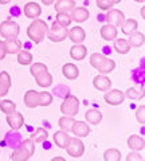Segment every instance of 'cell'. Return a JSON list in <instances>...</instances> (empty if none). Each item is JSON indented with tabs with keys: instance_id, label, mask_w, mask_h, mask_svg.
<instances>
[{
	"instance_id": "1",
	"label": "cell",
	"mask_w": 145,
	"mask_h": 161,
	"mask_svg": "<svg viewBox=\"0 0 145 161\" xmlns=\"http://www.w3.org/2000/svg\"><path fill=\"white\" fill-rule=\"evenodd\" d=\"M53 103V95L48 92H35L28 90L24 94V105L28 109H35L38 106H50Z\"/></svg>"
},
{
	"instance_id": "2",
	"label": "cell",
	"mask_w": 145,
	"mask_h": 161,
	"mask_svg": "<svg viewBox=\"0 0 145 161\" xmlns=\"http://www.w3.org/2000/svg\"><path fill=\"white\" fill-rule=\"evenodd\" d=\"M48 26L47 23L42 19H32V22L30 23V26L27 27V36L30 38L31 42L35 44H39L41 42L44 40V36L47 34Z\"/></svg>"
},
{
	"instance_id": "3",
	"label": "cell",
	"mask_w": 145,
	"mask_h": 161,
	"mask_svg": "<svg viewBox=\"0 0 145 161\" xmlns=\"http://www.w3.org/2000/svg\"><path fill=\"white\" fill-rule=\"evenodd\" d=\"M79 99L73 94H67L64 97L63 102L61 105V113H63V115H70V117H74L77 115L79 112Z\"/></svg>"
},
{
	"instance_id": "4",
	"label": "cell",
	"mask_w": 145,
	"mask_h": 161,
	"mask_svg": "<svg viewBox=\"0 0 145 161\" xmlns=\"http://www.w3.org/2000/svg\"><path fill=\"white\" fill-rule=\"evenodd\" d=\"M20 34V27L14 20H4L0 23V35L4 39H15Z\"/></svg>"
},
{
	"instance_id": "5",
	"label": "cell",
	"mask_w": 145,
	"mask_h": 161,
	"mask_svg": "<svg viewBox=\"0 0 145 161\" xmlns=\"http://www.w3.org/2000/svg\"><path fill=\"white\" fill-rule=\"evenodd\" d=\"M67 34H69L67 27H63V26H61V24H58L57 22H54L51 28L47 30L46 35L51 42L59 43V42H63V40L67 38Z\"/></svg>"
},
{
	"instance_id": "6",
	"label": "cell",
	"mask_w": 145,
	"mask_h": 161,
	"mask_svg": "<svg viewBox=\"0 0 145 161\" xmlns=\"http://www.w3.org/2000/svg\"><path fill=\"white\" fill-rule=\"evenodd\" d=\"M66 150H67V154L71 156L73 158H79L85 153V144L79 137H71Z\"/></svg>"
},
{
	"instance_id": "7",
	"label": "cell",
	"mask_w": 145,
	"mask_h": 161,
	"mask_svg": "<svg viewBox=\"0 0 145 161\" xmlns=\"http://www.w3.org/2000/svg\"><path fill=\"white\" fill-rule=\"evenodd\" d=\"M103 99L105 102L108 105H112V106H118L121 105L125 99V94L118 89H109L105 92V95H103Z\"/></svg>"
},
{
	"instance_id": "8",
	"label": "cell",
	"mask_w": 145,
	"mask_h": 161,
	"mask_svg": "<svg viewBox=\"0 0 145 161\" xmlns=\"http://www.w3.org/2000/svg\"><path fill=\"white\" fill-rule=\"evenodd\" d=\"M23 14L28 19H38L42 15V7L35 2H28L23 7Z\"/></svg>"
},
{
	"instance_id": "9",
	"label": "cell",
	"mask_w": 145,
	"mask_h": 161,
	"mask_svg": "<svg viewBox=\"0 0 145 161\" xmlns=\"http://www.w3.org/2000/svg\"><path fill=\"white\" fill-rule=\"evenodd\" d=\"M71 132H73V134H75V137L83 138L90 134V126L85 121H74V124L71 126Z\"/></svg>"
},
{
	"instance_id": "10",
	"label": "cell",
	"mask_w": 145,
	"mask_h": 161,
	"mask_svg": "<svg viewBox=\"0 0 145 161\" xmlns=\"http://www.w3.org/2000/svg\"><path fill=\"white\" fill-rule=\"evenodd\" d=\"M99 35H101V38L103 40H106V42H112L117 38L118 35V31H117V26H114V24H105V26L101 27L99 30Z\"/></svg>"
},
{
	"instance_id": "11",
	"label": "cell",
	"mask_w": 145,
	"mask_h": 161,
	"mask_svg": "<svg viewBox=\"0 0 145 161\" xmlns=\"http://www.w3.org/2000/svg\"><path fill=\"white\" fill-rule=\"evenodd\" d=\"M125 20V14L122 11H120L117 8H110L108 9L106 14V22L114 24V26H121V23Z\"/></svg>"
},
{
	"instance_id": "12",
	"label": "cell",
	"mask_w": 145,
	"mask_h": 161,
	"mask_svg": "<svg viewBox=\"0 0 145 161\" xmlns=\"http://www.w3.org/2000/svg\"><path fill=\"white\" fill-rule=\"evenodd\" d=\"M7 124L9 125V128L14 130H19L24 125V117L22 113H19L15 110L14 113L7 114Z\"/></svg>"
},
{
	"instance_id": "13",
	"label": "cell",
	"mask_w": 145,
	"mask_h": 161,
	"mask_svg": "<svg viewBox=\"0 0 145 161\" xmlns=\"http://www.w3.org/2000/svg\"><path fill=\"white\" fill-rule=\"evenodd\" d=\"M54 144L57 145L59 149H66L67 145L70 144V140H71V136L67 134V132L64 130H58V132L54 133Z\"/></svg>"
},
{
	"instance_id": "14",
	"label": "cell",
	"mask_w": 145,
	"mask_h": 161,
	"mask_svg": "<svg viewBox=\"0 0 145 161\" xmlns=\"http://www.w3.org/2000/svg\"><path fill=\"white\" fill-rule=\"evenodd\" d=\"M93 86L96 87L98 92H106V90H109L112 87V80L105 74H99V75H96V77H94Z\"/></svg>"
},
{
	"instance_id": "15",
	"label": "cell",
	"mask_w": 145,
	"mask_h": 161,
	"mask_svg": "<svg viewBox=\"0 0 145 161\" xmlns=\"http://www.w3.org/2000/svg\"><path fill=\"white\" fill-rule=\"evenodd\" d=\"M67 38L71 40L74 44H79L82 43L85 39H86V32H85V30L82 27H73L71 30L69 31L67 34Z\"/></svg>"
},
{
	"instance_id": "16",
	"label": "cell",
	"mask_w": 145,
	"mask_h": 161,
	"mask_svg": "<svg viewBox=\"0 0 145 161\" xmlns=\"http://www.w3.org/2000/svg\"><path fill=\"white\" fill-rule=\"evenodd\" d=\"M31 153L28 152V150L23 147L22 144H19L16 148H15V150L12 152V156L9 158H11L12 161H27L31 158Z\"/></svg>"
},
{
	"instance_id": "17",
	"label": "cell",
	"mask_w": 145,
	"mask_h": 161,
	"mask_svg": "<svg viewBox=\"0 0 145 161\" xmlns=\"http://www.w3.org/2000/svg\"><path fill=\"white\" fill-rule=\"evenodd\" d=\"M128 147L131 150H136V152H140V150L145 149V140L141 136L137 134H132L131 137L128 138Z\"/></svg>"
},
{
	"instance_id": "18",
	"label": "cell",
	"mask_w": 145,
	"mask_h": 161,
	"mask_svg": "<svg viewBox=\"0 0 145 161\" xmlns=\"http://www.w3.org/2000/svg\"><path fill=\"white\" fill-rule=\"evenodd\" d=\"M62 74L66 79L74 80L79 77V69L74 63H66V64H63V67H62Z\"/></svg>"
},
{
	"instance_id": "19",
	"label": "cell",
	"mask_w": 145,
	"mask_h": 161,
	"mask_svg": "<svg viewBox=\"0 0 145 161\" xmlns=\"http://www.w3.org/2000/svg\"><path fill=\"white\" fill-rule=\"evenodd\" d=\"M87 55V48L83 46V44H74V46L70 48V57L74 60H83Z\"/></svg>"
},
{
	"instance_id": "20",
	"label": "cell",
	"mask_w": 145,
	"mask_h": 161,
	"mask_svg": "<svg viewBox=\"0 0 145 161\" xmlns=\"http://www.w3.org/2000/svg\"><path fill=\"white\" fill-rule=\"evenodd\" d=\"M70 15H71V19L74 20V22L83 23V22H86V20L89 19L90 12L87 11V8H85V7H77V8L73 9Z\"/></svg>"
},
{
	"instance_id": "21",
	"label": "cell",
	"mask_w": 145,
	"mask_h": 161,
	"mask_svg": "<svg viewBox=\"0 0 145 161\" xmlns=\"http://www.w3.org/2000/svg\"><path fill=\"white\" fill-rule=\"evenodd\" d=\"M128 43L131 47H142L144 43H145V35L141 31H134L129 35V39H128Z\"/></svg>"
},
{
	"instance_id": "22",
	"label": "cell",
	"mask_w": 145,
	"mask_h": 161,
	"mask_svg": "<svg viewBox=\"0 0 145 161\" xmlns=\"http://www.w3.org/2000/svg\"><path fill=\"white\" fill-rule=\"evenodd\" d=\"M55 3V11L57 12H71L75 8V2L74 0H57Z\"/></svg>"
},
{
	"instance_id": "23",
	"label": "cell",
	"mask_w": 145,
	"mask_h": 161,
	"mask_svg": "<svg viewBox=\"0 0 145 161\" xmlns=\"http://www.w3.org/2000/svg\"><path fill=\"white\" fill-rule=\"evenodd\" d=\"M34 78L36 80V85L41 87H50L53 85V75L48 73V70L38 74L36 77H34Z\"/></svg>"
},
{
	"instance_id": "24",
	"label": "cell",
	"mask_w": 145,
	"mask_h": 161,
	"mask_svg": "<svg viewBox=\"0 0 145 161\" xmlns=\"http://www.w3.org/2000/svg\"><path fill=\"white\" fill-rule=\"evenodd\" d=\"M85 118H86L87 124L92 125H98L102 121V113L97 109H89L85 113Z\"/></svg>"
},
{
	"instance_id": "25",
	"label": "cell",
	"mask_w": 145,
	"mask_h": 161,
	"mask_svg": "<svg viewBox=\"0 0 145 161\" xmlns=\"http://www.w3.org/2000/svg\"><path fill=\"white\" fill-rule=\"evenodd\" d=\"M121 31L125 35H131L132 32H134L138 28V23L136 19H125L124 22L121 23Z\"/></svg>"
},
{
	"instance_id": "26",
	"label": "cell",
	"mask_w": 145,
	"mask_h": 161,
	"mask_svg": "<svg viewBox=\"0 0 145 161\" xmlns=\"http://www.w3.org/2000/svg\"><path fill=\"white\" fill-rule=\"evenodd\" d=\"M4 43H6L7 54H18L22 50V42L18 38L7 39V40H4Z\"/></svg>"
},
{
	"instance_id": "27",
	"label": "cell",
	"mask_w": 145,
	"mask_h": 161,
	"mask_svg": "<svg viewBox=\"0 0 145 161\" xmlns=\"http://www.w3.org/2000/svg\"><path fill=\"white\" fill-rule=\"evenodd\" d=\"M131 46H129V43H128V40L126 39H114V50L118 53V54H121V55H125V54H128L129 51H131Z\"/></svg>"
},
{
	"instance_id": "28",
	"label": "cell",
	"mask_w": 145,
	"mask_h": 161,
	"mask_svg": "<svg viewBox=\"0 0 145 161\" xmlns=\"http://www.w3.org/2000/svg\"><path fill=\"white\" fill-rule=\"evenodd\" d=\"M32 60H34V57L30 51L20 50V51L18 53V63L22 64V66H28V64L32 63Z\"/></svg>"
},
{
	"instance_id": "29",
	"label": "cell",
	"mask_w": 145,
	"mask_h": 161,
	"mask_svg": "<svg viewBox=\"0 0 145 161\" xmlns=\"http://www.w3.org/2000/svg\"><path fill=\"white\" fill-rule=\"evenodd\" d=\"M31 138L34 142H44L48 138V132L44 128H38L35 132L31 134Z\"/></svg>"
},
{
	"instance_id": "30",
	"label": "cell",
	"mask_w": 145,
	"mask_h": 161,
	"mask_svg": "<svg viewBox=\"0 0 145 161\" xmlns=\"http://www.w3.org/2000/svg\"><path fill=\"white\" fill-rule=\"evenodd\" d=\"M74 117H70V115H63V117L59 118L58 121V125H59V128H61L62 130H64V132H71V126H73V124H74Z\"/></svg>"
},
{
	"instance_id": "31",
	"label": "cell",
	"mask_w": 145,
	"mask_h": 161,
	"mask_svg": "<svg viewBox=\"0 0 145 161\" xmlns=\"http://www.w3.org/2000/svg\"><path fill=\"white\" fill-rule=\"evenodd\" d=\"M114 69H116V62H114L113 59H108V58H106V59H105L103 62H102V64H101V66H99L97 70L99 71V74H105V75H106V74H109V73H112Z\"/></svg>"
},
{
	"instance_id": "32",
	"label": "cell",
	"mask_w": 145,
	"mask_h": 161,
	"mask_svg": "<svg viewBox=\"0 0 145 161\" xmlns=\"http://www.w3.org/2000/svg\"><path fill=\"white\" fill-rule=\"evenodd\" d=\"M55 22L58 24H61L63 27H69L71 24L73 19H71V15L69 12H57L55 15Z\"/></svg>"
},
{
	"instance_id": "33",
	"label": "cell",
	"mask_w": 145,
	"mask_h": 161,
	"mask_svg": "<svg viewBox=\"0 0 145 161\" xmlns=\"http://www.w3.org/2000/svg\"><path fill=\"white\" fill-rule=\"evenodd\" d=\"M103 160L105 161H120L121 160V152L116 148L106 149L103 153Z\"/></svg>"
},
{
	"instance_id": "34",
	"label": "cell",
	"mask_w": 145,
	"mask_h": 161,
	"mask_svg": "<svg viewBox=\"0 0 145 161\" xmlns=\"http://www.w3.org/2000/svg\"><path fill=\"white\" fill-rule=\"evenodd\" d=\"M0 110L6 114H11L16 110V103L11 99H3L2 102H0Z\"/></svg>"
},
{
	"instance_id": "35",
	"label": "cell",
	"mask_w": 145,
	"mask_h": 161,
	"mask_svg": "<svg viewBox=\"0 0 145 161\" xmlns=\"http://www.w3.org/2000/svg\"><path fill=\"white\" fill-rule=\"evenodd\" d=\"M106 59V57H105L103 54H101V53H94V54H92L90 55V64H92V67H94V69H98L99 66L102 64V62Z\"/></svg>"
},
{
	"instance_id": "36",
	"label": "cell",
	"mask_w": 145,
	"mask_h": 161,
	"mask_svg": "<svg viewBox=\"0 0 145 161\" xmlns=\"http://www.w3.org/2000/svg\"><path fill=\"white\" fill-rule=\"evenodd\" d=\"M47 66L44 63L36 62V63H31V67H30V73H31L32 77H36L38 74H41L43 71H47Z\"/></svg>"
},
{
	"instance_id": "37",
	"label": "cell",
	"mask_w": 145,
	"mask_h": 161,
	"mask_svg": "<svg viewBox=\"0 0 145 161\" xmlns=\"http://www.w3.org/2000/svg\"><path fill=\"white\" fill-rule=\"evenodd\" d=\"M97 2V7L102 11H108V9L113 8V6H116L114 0H96Z\"/></svg>"
},
{
	"instance_id": "38",
	"label": "cell",
	"mask_w": 145,
	"mask_h": 161,
	"mask_svg": "<svg viewBox=\"0 0 145 161\" xmlns=\"http://www.w3.org/2000/svg\"><path fill=\"white\" fill-rule=\"evenodd\" d=\"M0 83H2L4 87H7L8 90L11 89L12 79H11V77H9V74L7 71H2V73H0Z\"/></svg>"
},
{
	"instance_id": "39",
	"label": "cell",
	"mask_w": 145,
	"mask_h": 161,
	"mask_svg": "<svg viewBox=\"0 0 145 161\" xmlns=\"http://www.w3.org/2000/svg\"><path fill=\"white\" fill-rule=\"evenodd\" d=\"M125 97L131 98V99H138V98H142L144 97V93L142 92H138L136 87H131L126 90V93H124Z\"/></svg>"
},
{
	"instance_id": "40",
	"label": "cell",
	"mask_w": 145,
	"mask_h": 161,
	"mask_svg": "<svg viewBox=\"0 0 145 161\" xmlns=\"http://www.w3.org/2000/svg\"><path fill=\"white\" fill-rule=\"evenodd\" d=\"M22 145H23V147L24 148H26L27 150H28V152L30 153H31V154H34L35 153V145H34V141L31 140V138H27V140H23L22 141V142H20Z\"/></svg>"
},
{
	"instance_id": "41",
	"label": "cell",
	"mask_w": 145,
	"mask_h": 161,
	"mask_svg": "<svg viewBox=\"0 0 145 161\" xmlns=\"http://www.w3.org/2000/svg\"><path fill=\"white\" fill-rule=\"evenodd\" d=\"M136 118H137V121L140 124H145V106H144V105H141V106L137 109Z\"/></svg>"
},
{
	"instance_id": "42",
	"label": "cell",
	"mask_w": 145,
	"mask_h": 161,
	"mask_svg": "<svg viewBox=\"0 0 145 161\" xmlns=\"http://www.w3.org/2000/svg\"><path fill=\"white\" fill-rule=\"evenodd\" d=\"M142 156L141 154H138L136 150H133V152H131L128 154V157H126V161H142Z\"/></svg>"
},
{
	"instance_id": "43",
	"label": "cell",
	"mask_w": 145,
	"mask_h": 161,
	"mask_svg": "<svg viewBox=\"0 0 145 161\" xmlns=\"http://www.w3.org/2000/svg\"><path fill=\"white\" fill-rule=\"evenodd\" d=\"M7 55V48H6V43L4 40H0V60H3Z\"/></svg>"
},
{
	"instance_id": "44",
	"label": "cell",
	"mask_w": 145,
	"mask_h": 161,
	"mask_svg": "<svg viewBox=\"0 0 145 161\" xmlns=\"http://www.w3.org/2000/svg\"><path fill=\"white\" fill-rule=\"evenodd\" d=\"M8 94V89L4 87L2 83H0V97H6V95Z\"/></svg>"
},
{
	"instance_id": "45",
	"label": "cell",
	"mask_w": 145,
	"mask_h": 161,
	"mask_svg": "<svg viewBox=\"0 0 145 161\" xmlns=\"http://www.w3.org/2000/svg\"><path fill=\"white\" fill-rule=\"evenodd\" d=\"M41 2L44 4V6H53L55 0H41Z\"/></svg>"
},
{
	"instance_id": "46",
	"label": "cell",
	"mask_w": 145,
	"mask_h": 161,
	"mask_svg": "<svg viewBox=\"0 0 145 161\" xmlns=\"http://www.w3.org/2000/svg\"><path fill=\"white\" fill-rule=\"evenodd\" d=\"M9 2H11V0H0V4H2V6H4V4H8Z\"/></svg>"
},
{
	"instance_id": "47",
	"label": "cell",
	"mask_w": 145,
	"mask_h": 161,
	"mask_svg": "<svg viewBox=\"0 0 145 161\" xmlns=\"http://www.w3.org/2000/svg\"><path fill=\"white\" fill-rule=\"evenodd\" d=\"M62 160H63L62 157H54L53 158V161H62Z\"/></svg>"
},
{
	"instance_id": "48",
	"label": "cell",
	"mask_w": 145,
	"mask_h": 161,
	"mask_svg": "<svg viewBox=\"0 0 145 161\" xmlns=\"http://www.w3.org/2000/svg\"><path fill=\"white\" fill-rule=\"evenodd\" d=\"M134 2H137V3H144L145 0H134Z\"/></svg>"
},
{
	"instance_id": "49",
	"label": "cell",
	"mask_w": 145,
	"mask_h": 161,
	"mask_svg": "<svg viewBox=\"0 0 145 161\" xmlns=\"http://www.w3.org/2000/svg\"><path fill=\"white\" fill-rule=\"evenodd\" d=\"M120 2H121V0H114V3H116V4H118Z\"/></svg>"
},
{
	"instance_id": "50",
	"label": "cell",
	"mask_w": 145,
	"mask_h": 161,
	"mask_svg": "<svg viewBox=\"0 0 145 161\" xmlns=\"http://www.w3.org/2000/svg\"><path fill=\"white\" fill-rule=\"evenodd\" d=\"M0 98H2V97H0Z\"/></svg>"
}]
</instances>
